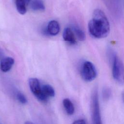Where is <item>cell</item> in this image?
I'll list each match as a JSON object with an SVG mask.
<instances>
[{
    "label": "cell",
    "instance_id": "9a60e30c",
    "mask_svg": "<svg viewBox=\"0 0 124 124\" xmlns=\"http://www.w3.org/2000/svg\"><path fill=\"white\" fill-rule=\"evenodd\" d=\"M102 94L103 98L105 99H108L111 95V91L108 88H105L103 90Z\"/></svg>",
    "mask_w": 124,
    "mask_h": 124
},
{
    "label": "cell",
    "instance_id": "52a82bcc",
    "mask_svg": "<svg viewBox=\"0 0 124 124\" xmlns=\"http://www.w3.org/2000/svg\"><path fill=\"white\" fill-rule=\"evenodd\" d=\"M15 63V60L13 58L7 57L1 60L0 63V68L3 72L9 71Z\"/></svg>",
    "mask_w": 124,
    "mask_h": 124
},
{
    "label": "cell",
    "instance_id": "9c48e42d",
    "mask_svg": "<svg viewBox=\"0 0 124 124\" xmlns=\"http://www.w3.org/2000/svg\"><path fill=\"white\" fill-rule=\"evenodd\" d=\"M31 0H15L17 11L21 15H24L27 12V7Z\"/></svg>",
    "mask_w": 124,
    "mask_h": 124
},
{
    "label": "cell",
    "instance_id": "e0dca14e",
    "mask_svg": "<svg viewBox=\"0 0 124 124\" xmlns=\"http://www.w3.org/2000/svg\"><path fill=\"white\" fill-rule=\"evenodd\" d=\"M122 98L123 102V103L124 104V91L122 93Z\"/></svg>",
    "mask_w": 124,
    "mask_h": 124
},
{
    "label": "cell",
    "instance_id": "ac0fdd59",
    "mask_svg": "<svg viewBox=\"0 0 124 124\" xmlns=\"http://www.w3.org/2000/svg\"><path fill=\"white\" fill-rule=\"evenodd\" d=\"M25 124H33V123L30 122V121H26L25 123Z\"/></svg>",
    "mask_w": 124,
    "mask_h": 124
},
{
    "label": "cell",
    "instance_id": "2e32d148",
    "mask_svg": "<svg viewBox=\"0 0 124 124\" xmlns=\"http://www.w3.org/2000/svg\"><path fill=\"white\" fill-rule=\"evenodd\" d=\"M72 124H86V123L83 119H78L74 121Z\"/></svg>",
    "mask_w": 124,
    "mask_h": 124
},
{
    "label": "cell",
    "instance_id": "3957f363",
    "mask_svg": "<svg viewBox=\"0 0 124 124\" xmlns=\"http://www.w3.org/2000/svg\"><path fill=\"white\" fill-rule=\"evenodd\" d=\"M91 113L92 124H102L97 91L94 90L92 94Z\"/></svg>",
    "mask_w": 124,
    "mask_h": 124
},
{
    "label": "cell",
    "instance_id": "8fae6325",
    "mask_svg": "<svg viewBox=\"0 0 124 124\" xmlns=\"http://www.w3.org/2000/svg\"><path fill=\"white\" fill-rule=\"evenodd\" d=\"M31 8L33 11H43L45 10V6L42 0H32L30 3Z\"/></svg>",
    "mask_w": 124,
    "mask_h": 124
},
{
    "label": "cell",
    "instance_id": "ba28073f",
    "mask_svg": "<svg viewBox=\"0 0 124 124\" xmlns=\"http://www.w3.org/2000/svg\"><path fill=\"white\" fill-rule=\"evenodd\" d=\"M60 31V27L58 21L53 20L50 21L47 27V32L51 35L55 36L57 35Z\"/></svg>",
    "mask_w": 124,
    "mask_h": 124
},
{
    "label": "cell",
    "instance_id": "4fadbf2b",
    "mask_svg": "<svg viewBox=\"0 0 124 124\" xmlns=\"http://www.w3.org/2000/svg\"><path fill=\"white\" fill-rule=\"evenodd\" d=\"M73 31L78 39L83 41L85 39V34L84 31L78 26H74L73 27Z\"/></svg>",
    "mask_w": 124,
    "mask_h": 124
},
{
    "label": "cell",
    "instance_id": "8992f818",
    "mask_svg": "<svg viewBox=\"0 0 124 124\" xmlns=\"http://www.w3.org/2000/svg\"><path fill=\"white\" fill-rule=\"evenodd\" d=\"M62 37L63 40L71 45L77 43L76 38L74 31L70 28H66L63 32Z\"/></svg>",
    "mask_w": 124,
    "mask_h": 124
},
{
    "label": "cell",
    "instance_id": "5b68a950",
    "mask_svg": "<svg viewBox=\"0 0 124 124\" xmlns=\"http://www.w3.org/2000/svg\"><path fill=\"white\" fill-rule=\"evenodd\" d=\"M30 90L34 95L40 101L46 102L47 98L44 94L39 80L36 78H30L29 80Z\"/></svg>",
    "mask_w": 124,
    "mask_h": 124
},
{
    "label": "cell",
    "instance_id": "5bb4252c",
    "mask_svg": "<svg viewBox=\"0 0 124 124\" xmlns=\"http://www.w3.org/2000/svg\"><path fill=\"white\" fill-rule=\"evenodd\" d=\"M16 98L17 100L22 104H25L27 102V99L24 94L20 92L16 93Z\"/></svg>",
    "mask_w": 124,
    "mask_h": 124
},
{
    "label": "cell",
    "instance_id": "277c9868",
    "mask_svg": "<svg viewBox=\"0 0 124 124\" xmlns=\"http://www.w3.org/2000/svg\"><path fill=\"white\" fill-rule=\"evenodd\" d=\"M80 75L85 81L93 80L97 76V71L94 64L89 61L84 62L80 67Z\"/></svg>",
    "mask_w": 124,
    "mask_h": 124
},
{
    "label": "cell",
    "instance_id": "7a4b0ae2",
    "mask_svg": "<svg viewBox=\"0 0 124 124\" xmlns=\"http://www.w3.org/2000/svg\"><path fill=\"white\" fill-rule=\"evenodd\" d=\"M112 74L114 79L119 84L124 83V65L115 54L112 55Z\"/></svg>",
    "mask_w": 124,
    "mask_h": 124
},
{
    "label": "cell",
    "instance_id": "6da1fadb",
    "mask_svg": "<svg viewBox=\"0 0 124 124\" xmlns=\"http://www.w3.org/2000/svg\"><path fill=\"white\" fill-rule=\"evenodd\" d=\"M90 34L95 38L106 37L110 31V25L105 14L100 9L94 11L92 17L88 23Z\"/></svg>",
    "mask_w": 124,
    "mask_h": 124
},
{
    "label": "cell",
    "instance_id": "30bf717a",
    "mask_svg": "<svg viewBox=\"0 0 124 124\" xmlns=\"http://www.w3.org/2000/svg\"><path fill=\"white\" fill-rule=\"evenodd\" d=\"M62 104L67 114L69 115L73 114L75 112V107L71 101L68 98H65L62 101Z\"/></svg>",
    "mask_w": 124,
    "mask_h": 124
},
{
    "label": "cell",
    "instance_id": "7c38bea8",
    "mask_svg": "<svg viewBox=\"0 0 124 124\" xmlns=\"http://www.w3.org/2000/svg\"><path fill=\"white\" fill-rule=\"evenodd\" d=\"M42 89L44 94L47 98L48 97H53L55 96V91L50 85H44L42 87Z\"/></svg>",
    "mask_w": 124,
    "mask_h": 124
}]
</instances>
